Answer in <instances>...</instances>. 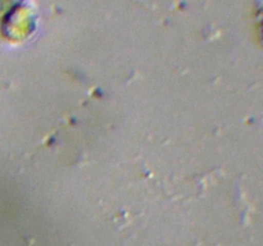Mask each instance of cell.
Segmentation results:
<instances>
[{"label":"cell","instance_id":"cell-1","mask_svg":"<svg viewBox=\"0 0 263 246\" xmlns=\"http://www.w3.org/2000/svg\"><path fill=\"white\" fill-rule=\"evenodd\" d=\"M8 2H9V0H0V9H2L3 7H5Z\"/></svg>","mask_w":263,"mask_h":246}]
</instances>
